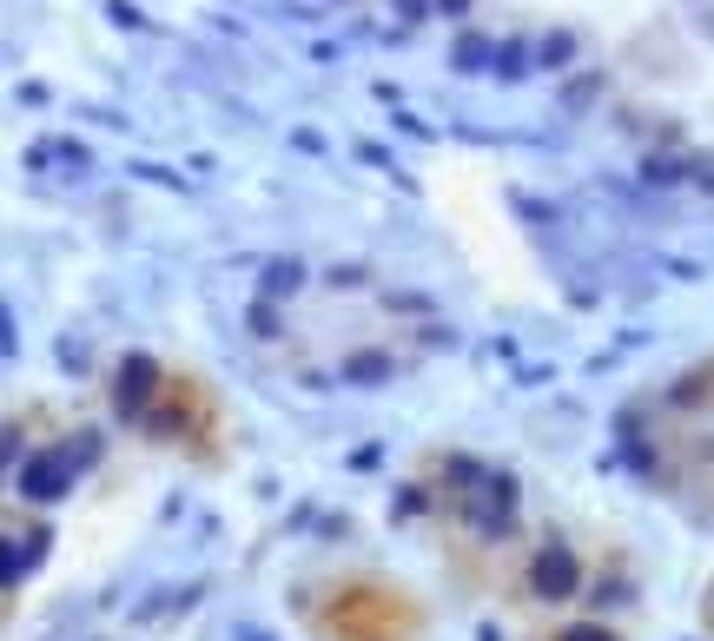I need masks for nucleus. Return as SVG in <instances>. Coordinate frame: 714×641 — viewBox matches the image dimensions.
<instances>
[{"label": "nucleus", "instance_id": "nucleus-1", "mask_svg": "<svg viewBox=\"0 0 714 641\" xmlns=\"http://www.w3.org/2000/svg\"><path fill=\"white\" fill-rule=\"evenodd\" d=\"M66 469H73V456H34V463L21 469V497H60Z\"/></svg>", "mask_w": 714, "mask_h": 641}, {"label": "nucleus", "instance_id": "nucleus-2", "mask_svg": "<svg viewBox=\"0 0 714 641\" xmlns=\"http://www.w3.org/2000/svg\"><path fill=\"white\" fill-rule=\"evenodd\" d=\"M107 14H113V21H120V27H146V14H139V8H133V0H113V8H107Z\"/></svg>", "mask_w": 714, "mask_h": 641}]
</instances>
